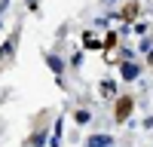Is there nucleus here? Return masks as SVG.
<instances>
[{"label":"nucleus","instance_id":"4","mask_svg":"<svg viewBox=\"0 0 153 147\" xmlns=\"http://www.w3.org/2000/svg\"><path fill=\"white\" fill-rule=\"evenodd\" d=\"M76 122H89V110H80V114H76Z\"/></svg>","mask_w":153,"mask_h":147},{"label":"nucleus","instance_id":"1","mask_svg":"<svg viewBox=\"0 0 153 147\" xmlns=\"http://www.w3.org/2000/svg\"><path fill=\"white\" fill-rule=\"evenodd\" d=\"M89 147H110V138L107 135H92V138H89Z\"/></svg>","mask_w":153,"mask_h":147},{"label":"nucleus","instance_id":"3","mask_svg":"<svg viewBox=\"0 0 153 147\" xmlns=\"http://www.w3.org/2000/svg\"><path fill=\"white\" fill-rule=\"evenodd\" d=\"M123 74H126V77H129V80H132L135 74H138V68H135V65H129V68H123Z\"/></svg>","mask_w":153,"mask_h":147},{"label":"nucleus","instance_id":"2","mask_svg":"<svg viewBox=\"0 0 153 147\" xmlns=\"http://www.w3.org/2000/svg\"><path fill=\"white\" fill-rule=\"evenodd\" d=\"M49 65H52V71H61V58H55V55H49Z\"/></svg>","mask_w":153,"mask_h":147}]
</instances>
